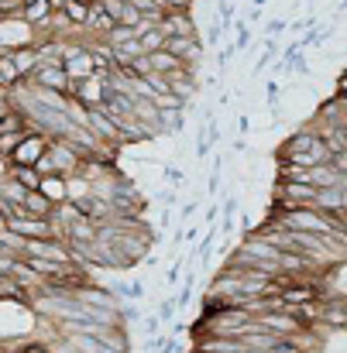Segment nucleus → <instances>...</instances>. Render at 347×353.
I'll return each mask as SVG.
<instances>
[{
    "label": "nucleus",
    "mask_w": 347,
    "mask_h": 353,
    "mask_svg": "<svg viewBox=\"0 0 347 353\" xmlns=\"http://www.w3.org/2000/svg\"><path fill=\"white\" fill-rule=\"evenodd\" d=\"M138 41H141L144 55H148V52H158V48H165V31H162L158 24H151V28H144V31H141V38H138Z\"/></svg>",
    "instance_id": "nucleus-19"
},
{
    "label": "nucleus",
    "mask_w": 347,
    "mask_h": 353,
    "mask_svg": "<svg viewBox=\"0 0 347 353\" xmlns=\"http://www.w3.org/2000/svg\"><path fill=\"white\" fill-rule=\"evenodd\" d=\"M217 213H224V210H221V203H217V199H214V203H210V206H207V223H210V227H214V223H217Z\"/></svg>",
    "instance_id": "nucleus-28"
},
{
    "label": "nucleus",
    "mask_w": 347,
    "mask_h": 353,
    "mask_svg": "<svg viewBox=\"0 0 347 353\" xmlns=\"http://www.w3.org/2000/svg\"><path fill=\"white\" fill-rule=\"evenodd\" d=\"M317 210L330 213V216H344L347 213V185H327L317 192Z\"/></svg>",
    "instance_id": "nucleus-6"
},
{
    "label": "nucleus",
    "mask_w": 347,
    "mask_h": 353,
    "mask_svg": "<svg viewBox=\"0 0 347 353\" xmlns=\"http://www.w3.org/2000/svg\"><path fill=\"white\" fill-rule=\"evenodd\" d=\"M21 210H24V216H52L55 203H52L45 192H38V189H35V192H28V199H24V206H21Z\"/></svg>",
    "instance_id": "nucleus-13"
},
{
    "label": "nucleus",
    "mask_w": 347,
    "mask_h": 353,
    "mask_svg": "<svg viewBox=\"0 0 347 353\" xmlns=\"http://www.w3.org/2000/svg\"><path fill=\"white\" fill-rule=\"evenodd\" d=\"M176 309H179V302H176V299H162V302H158V309H155V312H158V319H162V323H165V326H169V323H172V319H176Z\"/></svg>",
    "instance_id": "nucleus-21"
},
{
    "label": "nucleus",
    "mask_w": 347,
    "mask_h": 353,
    "mask_svg": "<svg viewBox=\"0 0 347 353\" xmlns=\"http://www.w3.org/2000/svg\"><path fill=\"white\" fill-rule=\"evenodd\" d=\"M148 65H151V72H176V69H182V62L169 52V48H158V52H148Z\"/></svg>",
    "instance_id": "nucleus-15"
},
{
    "label": "nucleus",
    "mask_w": 347,
    "mask_h": 353,
    "mask_svg": "<svg viewBox=\"0 0 347 353\" xmlns=\"http://www.w3.org/2000/svg\"><path fill=\"white\" fill-rule=\"evenodd\" d=\"M254 319H258L261 330H268V333H275V336H282V340H285V336H296V333L306 330V326H303L292 312H285V309H279V312H258Z\"/></svg>",
    "instance_id": "nucleus-4"
},
{
    "label": "nucleus",
    "mask_w": 347,
    "mask_h": 353,
    "mask_svg": "<svg viewBox=\"0 0 347 353\" xmlns=\"http://www.w3.org/2000/svg\"><path fill=\"white\" fill-rule=\"evenodd\" d=\"M7 55H10L14 69H17L24 79H31V72H35V69H38V62H41V55H38L35 41H28V45H17V48H10Z\"/></svg>",
    "instance_id": "nucleus-8"
},
{
    "label": "nucleus",
    "mask_w": 347,
    "mask_h": 353,
    "mask_svg": "<svg viewBox=\"0 0 347 353\" xmlns=\"http://www.w3.org/2000/svg\"><path fill=\"white\" fill-rule=\"evenodd\" d=\"M158 28L165 31V38L169 34H196V21H193L189 10H165V17L158 21Z\"/></svg>",
    "instance_id": "nucleus-7"
},
{
    "label": "nucleus",
    "mask_w": 347,
    "mask_h": 353,
    "mask_svg": "<svg viewBox=\"0 0 347 353\" xmlns=\"http://www.w3.org/2000/svg\"><path fill=\"white\" fill-rule=\"evenodd\" d=\"M0 114H3V110H0Z\"/></svg>",
    "instance_id": "nucleus-34"
},
{
    "label": "nucleus",
    "mask_w": 347,
    "mask_h": 353,
    "mask_svg": "<svg viewBox=\"0 0 347 353\" xmlns=\"http://www.w3.org/2000/svg\"><path fill=\"white\" fill-rule=\"evenodd\" d=\"M24 83V76L14 69V62H10V55L7 52H0V90H7V93H14L17 86Z\"/></svg>",
    "instance_id": "nucleus-16"
},
{
    "label": "nucleus",
    "mask_w": 347,
    "mask_h": 353,
    "mask_svg": "<svg viewBox=\"0 0 347 353\" xmlns=\"http://www.w3.org/2000/svg\"><path fill=\"white\" fill-rule=\"evenodd\" d=\"M62 65H66V76H69L73 83H83V79H90V76L97 72L93 52H90V45L79 41V38H66V41H62Z\"/></svg>",
    "instance_id": "nucleus-1"
},
{
    "label": "nucleus",
    "mask_w": 347,
    "mask_h": 353,
    "mask_svg": "<svg viewBox=\"0 0 347 353\" xmlns=\"http://www.w3.org/2000/svg\"><path fill=\"white\" fill-rule=\"evenodd\" d=\"M251 3H254V7H261V3H265V0H251Z\"/></svg>",
    "instance_id": "nucleus-33"
},
{
    "label": "nucleus",
    "mask_w": 347,
    "mask_h": 353,
    "mask_svg": "<svg viewBox=\"0 0 347 353\" xmlns=\"http://www.w3.org/2000/svg\"><path fill=\"white\" fill-rule=\"evenodd\" d=\"M196 210H200V206H196V199H193V203H182V206H179V220L186 223V220H189V216H193Z\"/></svg>",
    "instance_id": "nucleus-26"
},
{
    "label": "nucleus",
    "mask_w": 347,
    "mask_h": 353,
    "mask_svg": "<svg viewBox=\"0 0 347 353\" xmlns=\"http://www.w3.org/2000/svg\"><path fill=\"white\" fill-rule=\"evenodd\" d=\"M28 130H31V127H28ZM28 130H14V134H0V154H3V158H10V151H14V148L21 144V137H24Z\"/></svg>",
    "instance_id": "nucleus-20"
},
{
    "label": "nucleus",
    "mask_w": 347,
    "mask_h": 353,
    "mask_svg": "<svg viewBox=\"0 0 347 353\" xmlns=\"http://www.w3.org/2000/svg\"><path fill=\"white\" fill-rule=\"evenodd\" d=\"M111 292H117V299H124V302H141V299H144V281H141V278L111 281Z\"/></svg>",
    "instance_id": "nucleus-14"
},
{
    "label": "nucleus",
    "mask_w": 347,
    "mask_h": 353,
    "mask_svg": "<svg viewBox=\"0 0 347 353\" xmlns=\"http://www.w3.org/2000/svg\"><path fill=\"white\" fill-rule=\"evenodd\" d=\"M21 353H52V347H48V343H24Z\"/></svg>",
    "instance_id": "nucleus-27"
},
{
    "label": "nucleus",
    "mask_w": 347,
    "mask_h": 353,
    "mask_svg": "<svg viewBox=\"0 0 347 353\" xmlns=\"http://www.w3.org/2000/svg\"><path fill=\"white\" fill-rule=\"evenodd\" d=\"M330 161H334V165H337V168L347 175V148H344V151H334V158H330Z\"/></svg>",
    "instance_id": "nucleus-29"
},
{
    "label": "nucleus",
    "mask_w": 347,
    "mask_h": 353,
    "mask_svg": "<svg viewBox=\"0 0 347 353\" xmlns=\"http://www.w3.org/2000/svg\"><path fill=\"white\" fill-rule=\"evenodd\" d=\"M66 3H69V0H52V7H55V10H62Z\"/></svg>",
    "instance_id": "nucleus-32"
},
{
    "label": "nucleus",
    "mask_w": 347,
    "mask_h": 353,
    "mask_svg": "<svg viewBox=\"0 0 347 353\" xmlns=\"http://www.w3.org/2000/svg\"><path fill=\"white\" fill-rule=\"evenodd\" d=\"M90 3L93 0H69L62 10H66V17L76 24V28H83V34H86V21H90Z\"/></svg>",
    "instance_id": "nucleus-17"
},
{
    "label": "nucleus",
    "mask_w": 347,
    "mask_h": 353,
    "mask_svg": "<svg viewBox=\"0 0 347 353\" xmlns=\"http://www.w3.org/2000/svg\"><path fill=\"white\" fill-rule=\"evenodd\" d=\"M52 0H28L24 7H21V17L35 28V31H41L45 24H48V17H52Z\"/></svg>",
    "instance_id": "nucleus-10"
},
{
    "label": "nucleus",
    "mask_w": 347,
    "mask_h": 353,
    "mask_svg": "<svg viewBox=\"0 0 347 353\" xmlns=\"http://www.w3.org/2000/svg\"><path fill=\"white\" fill-rule=\"evenodd\" d=\"M176 199H179L176 192H162V203H165V206H176Z\"/></svg>",
    "instance_id": "nucleus-31"
},
{
    "label": "nucleus",
    "mask_w": 347,
    "mask_h": 353,
    "mask_svg": "<svg viewBox=\"0 0 347 353\" xmlns=\"http://www.w3.org/2000/svg\"><path fill=\"white\" fill-rule=\"evenodd\" d=\"M141 326H144V336L151 340V336H158V333H162V326H165V323L158 319V312H151V316H144V323H141Z\"/></svg>",
    "instance_id": "nucleus-23"
},
{
    "label": "nucleus",
    "mask_w": 347,
    "mask_h": 353,
    "mask_svg": "<svg viewBox=\"0 0 347 353\" xmlns=\"http://www.w3.org/2000/svg\"><path fill=\"white\" fill-rule=\"evenodd\" d=\"M285 28H289L285 21H268V24H265V31H268V38H275V34H282Z\"/></svg>",
    "instance_id": "nucleus-25"
},
{
    "label": "nucleus",
    "mask_w": 347,
    "mask_h": 353,
    "mask_svg": "<svg viewBox=\"0 0 347 353\" xmlns=\"http://www.w3.org/2000/svg\"><path fill=\"white\" fill-rule=\"evenodd\" d=\"M38 192H45L55 206L59 203H69V175H41Z\"/></svg>",
    "instance_id": "nucleus-11"
},
{
    "label": "nucleus",
    "mask_w": 347,
    "mask_h": 353,
    "mask_svg": "<svg viewBox=\"0 0 347 353\" xmlns=\"http://www.w3.org/2000/svg\"><path fill=\"white\" fill-rule=\"evenodd\" d=\"M48 134H41V130H28L24 137H21V144L10 151V165H28V168H35L38 161H41V154L48 151Z\"/></svg>",
    "instance_id": "nucleus-2"
},
{
    "label": "nucleus",
    "mask_w": 347,
    "mask_h": 353,
    "mask_svg": "<svg viewBox=\"0 0 347 353\" xmlns=\"http://www.w3.org/2000/svg\"><path fill=\"white\" fill-rule=\"evenodd\" d=\"M28 83L45 86V90H59V93H69V86H73V79L66 76L62 59H55V62H38V69L31 72V79H28Z\"/></svg>",
    "instance_id": "nucleus-3"
},
{
    "label": "nucleus",
    "mask_w": 347,
    "mask_h": 353,
    "mask_svg": "<svg viewBox=\"0 0 347 353\" xmlns=\"http://www.w3.org/2000/svg\"><path fill=\"white\" fill-rule=\"evenodd\" d=\"M237 130H241V134H247V130H251V117H247V114H241V117H237Z\"/></svg>",
    "instance_id": "nucleus-30"
},
{
    "label": "nucleus",
    "mask_w": 347,
    "mask_h": 353,
    "mask_svg": "<svg viewBox=\"0 0 347 353\" xmlns=\"http://www.w3.org/2000/svg\"><path fill=\"white\" fill-rule=\"evenodd\" d=\"M162 175H165L176 189H182V185H186V175H182V168H176V165H162Z\"/></svg>",
    "instance_id": "nucleus-22"
},
{
    "label": "nucleus",
    "mask_w": 347,
    "mask_h": 353,
    "mask_svg": "<svg viewBox=\"0 0 347 353\" xmlns=\"http://www.w3.org/2000/svg\"><path fill=\"white\" fill-rule=\"evenodd\" d=\"M279 340H282V336H275V333H268V330H251V333L241 336L244 350H265V353H275Z\"/></svg>",
    "instance_id": "nucleus-12"
},
{
    "label": "nucleus",
    "mask_w": 347,
    "mask_h": 353,
    "mask_svg": "<svg viewBox=\"0 0 347 353\" xmlns=\"http://www.w3.org/2000/svg\"><path fill=\"white\" fill-rule=\"evenodd\" d=\"M214 236H217V227H210V230H207V236H200V240H196V250H200L203 257H210V247H214Z\"/></svg>",
    "instance_id": "nucleus-24"
},
{
    "label": "nucleus",
    "mask_w": 347,
    "mask_h": 353,
    "mask_svg": "<svg viewBox=\"0 0 347 353\" xmlns=\"http://www.w3.org/2000/svg\"><path fill=\"white\" fill-rule=\"evenodd\" d=\"M7 227L17 236H24V240H31V236H55L48 216H24V213H21V216H10Z\"/></svg>",
    "instance_id": "nucleus-5"
},
{
    "label": "nucleus",
    "mask_w": 347,
    "mask_h": 353,
    "mask_svg": "<svg viewBox=\"0 0 347 353\" xmlns=\"http://www.w3.org/2000/svg\"><path fill=\"white\" fill-rule=\"evenodd\" d=\"M117 21L111 17V10L104 7V0H93L90 3V21H86V34L90 38H107V31L114 28Z\"/></svg>",
    "instance_id": "nucleus-9"
},
{
    "label": "nucleus",
    "mask_w": 347,
    "mask_h": 353,
    "mask_svg": "<svg viewBox=\"0 0 347 353\" xmlns=\"http://www.w3.org/2000/svg\"><path fill=\"white\" fill-rule=\"evenodd\" d=\"M14 182H21L24 189H38L41 185V172L38 168H28V165H10V172H7Z\"/></svg>",
    "instance_id": "nucleus-18"
}]
</instances>
